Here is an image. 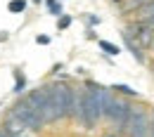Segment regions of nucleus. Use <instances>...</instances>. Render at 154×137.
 <instances>
[{"mask_svg": "<svg viewBox=\"0 0 154 137\" xmlns=\"http://www.w3.org/2000/svg\"><path fill=\"white\" fill-rule=\"evenodd\" d=\"M50 97H52V109H55V118L64 121V118H74L76 111V88L69 85L66 80H57L50 85Z\"/></svg>", "mask_w": 154, "mask_h": 137, "instance_id": "obj_1", "label": "nucleus"}, {"mask_svg": "<svg viewBox=\"0 0 154 137\" xmlns=\"http://www.w3.org/2000/svg\"><path fill=\"white\" fill-rule=\"evenodd\" d=\"M26 102H29L31 109L43 118V123H57L55 109H52V97H50V85H40V88L29 90Z\"/></svg>", "mask_w": 154, "mask_h": 137, "instance_id": "obj_2", "label": "nucleus"}, {"mask_svg": "<svg viewBox=\"0 0 154 137\" xmlns=\"http://www.w3.org/2000/svg\"><path fill=\"white\" fill-rule=\"evenodd\" d=\"M10 118L12 121H17L24 130H31V133H40L43 128H45V123H43V118L31 109V104L26 102V99H19L14 106H12V111H10Z\"/></svg>", "mask_w": 154, "mask_h": 137, "instance_id": "obj_3", "label": "nucleus"}, {"mask_svg": "<svg viewBox=\"0 0 154 137\" xmlns=\"http://www.w3.org/2000/svg\"><path fill=\"white\" fill-rule=\"evenodd\" d=\"M128 137H152V114L145 106H133L131 118L126 123Z\"/></svg>", "mask_w": 154, "mask_h": 137, "instance_id": "obj_4", "label": "nucleus"}, {"mask_svg": "<svg viewBox=\"0 0 154 137\" xmlns=\"http://www.w3.org/2000/svg\"><path fill=\"white\" fill-rule=\"evenodd\" d=\"M131 111H133V104L131 102H126L123 97H116L109 102V106L104 109V114L102 118H107L109 123H114L119 130H126V123H128V118H131Z\"/></svg>", "mask_w": 154, "mask_h": 137, "instance_id": "obj_5", "label": "nucleus"}, {"mask_svg": "<svg viewBox=\"0 0 154 137\" xmlns=\"http://www.w3.org/2000/svg\"><path fill=\"white\" fill-rule=\"evenodd\" d=\"M154 19V2H147L142 7H137L133 14H128V24H147Z\"/></svg>", "mask_w": 154, "mask_h": 137, "instance_id": "obj_6", "label": "nucleus"}, {"mask_svg": "<svg viewBox=\"0 0 154 137\" xmlns=\"http://www.w3.org/2000/svg\"><path fill=\"white\" fill-rule=\"evenodd\" d=\"M121 38H123V45H126V50H128V52L133 55V59L137 61V64H147L145 50H142V47H140V45H137V43H135V40L131 38V36H128L126 31H121Z\"/></svg>", "mask_w": 154, "mask_h": 137, "instance_id": "obj_7", "label": "nucleus"}, {"mask_svg": "<svg viewBox=\"0 0 154 137\" xmlns=\"http://www.w3.org/2000/svg\"><path fill=\"white\" fill-rule=\"evenodd\" d=\"M109 90L114 92L116 97H128V99H137L140 97V92L133 90L131 85H126V83H114V85H109Z\"/></svg>", "mask_w": 154, "mask_h": 137, "instance_id": "obj_8", "label": "nucleus"}, {"mask_svg": "<svg viewBox=\"0 0 154 137\" xmlns=\"http://www.w3.org/2000/svg\"><path fill=\"white\" fill-rule=\"evenodd\" d=\"M12 73H14V95H24V92H26V85H29L24 71H21V69H14Z\"/></svg>", "mask_w": 154, "mask_h": 137, "instance_id": "obj_9", "label": "nucleus"}, {"mask_svg": "<svg viewBox=\"0 0 154 137\" xmlns=\"http://www.w3.org/2000/svg\"><path fill=\"white\" fill-rule=\"evenodd\" d=\"M97 45H100V50H102L107 57H119V55H121V47L114 45V43H109V40H102V38H100V40H97Z\"/></svg>", "mask_w": 154, "mask_h": 137, "instance_id": "obj_10", "label": "nucleus"}, {"mask_svg": "<svg viewBox=\"0 0 154 137\" xmlns=\"http://www.w3.org/2000/svg\"><path fill=\"white\" fill-rule=\"evenodd\" d=\"M26 7H29V0H10L7 2V12H12V14H24Z\"/></svg>", "mask_w": 154, "mask_h": 137, "instance_id": "obj_11", "label": "nucleus"}, {"mask_svg": "<svg viewBox=\"0 0 154 137\" xmlns=\"http://www.w3.org/2000/svg\"><path fill=\"white\" fill-rule=\"evenodd\" d=\"M43 2H45L48 12H50L52 17H62V14H64V7H62V2H59V0H43Z\"/></svg>", "mask_w": 154, "mask_h": 137, "instance_id": "obj_12", "label": "nucleus"}, {"mask_svg": "<svg viewBox=\"0 0 154 137\" xmlns=\"http://www.w3.org/2000/svg\"><path fill=\"white\" fill-rule=\"evenodd\" d=\"M71 24H74V17H71V14H62V17H57V31H66Z\"/></svg>", "mask_w": 154, "mask_h": 137, "instance_id": "obj_13", "label": "nucleus"}, {"mask_svg": "<svg viewBox=\"0 0 154 137\" xmlns=\"http://www.w3.org/2000/svg\"><path fill=\"white\" fill-rule=\"evenodd\" d=\"M83 21H85V28H95L97 24L102 21V17H97L93 12H88V14H83Z\"/></svg>", "mask_w": 154, "mask_h": 137, "instance_id": "obj_14", "label": "nucleus"}, {"mask_svg": "<svg viewBox=\"0 0 154 137\" xmlns=\"http://www.w3.org/2000/svg\"><path fill=\"white\" fill-rule=\"evenodd\" d=\"M50 36H45V33H38V36H36V43H38V45H50Z\"/></svg>", "mask_w": 154, "mask_h": 137, "instance_id": "obj_15", "label": "nucleus"}, {"mask_svg": "<svg viewBox=\"0 0 154 137\" xmlns=\"http://www.w3.org/2000/svg\"><path fill=\"white\" fill-rule=\"evenodd\" d=\"M85 38H88V40H100V38H97V33H95V28H85Z\"/></svg>", "mask_w": 154, "mask_h": 137, "instance_id": "obj_16", "label": "nucleus"}, {"mask_svg": "<svg viewBox=\"0 0 154 137\" xmlns=\"http://www.w3.org/2000/svg\"><path fill=\"white\" fill-rule=\"evenodd\" d=\"M62 69H64V64H62V61H57V64L52 66V71H50V73H52V76H57V73L62 71Z\"/></svg>", "mask_w": 154, "mask_h": 137, "instance_id": "obj_17", "label": "nucleus"}, {"mask_svg": "<svg viewBox=\"0 0 154 137\" xmlns=\"http://www.w3.org/2000/svg\"><path fill=\"white\" fill-rule=\"evenodd\" d=\"M7 38H10V33H7V31H0V43H5Z\"/></svg>", "mask_w": 154, "mask_h": 137, "instance_id": "obj_18", "label": "nucleus"}, {"mask_svg": "<svg viewBox=\"0 0 154 137\" xmlns=\"http://www.w3.org/2000/svg\"><path fill=\"white\" fill-rule=\"evenodd\" d=\"M31 2H33V5H40V2H43V0H31Z\"/></svg>", "mask_w": 154, "mask_h": 137, "instance_id": "obj_19", "label": "nucleus"}, {"mask_svg": "<svg viewBox=\"0 0 154 137\" xmlns=\"http://www.w3.org/2000/svg\"><path fill=\"white\" fill-rule=\"evenodd\" d=\"M0 137H7V135H5V133H2V130H0Z\"/></svg>", "mask_w": 154, "mask_h": 137, "instance_id": "obj_20", "label": "nucleus"}, {"mask_svg": "<svg viewBox=\"0 0 154 137\" xmlns=\"http://www.w3.org/2000/svg\"><path fill=\"white\" fill-rule=\"evenodd\" d=\"M104 137H116V135H104Z\"/></svg>", "mask_w": 154, "mask_h": 137, "instance_id": "obj_21", "label": "nucleus"}, {"mask_svg": "<svg viewBox=\"0 0 154 137\" xmlns=\"http://www.w3.org/2000/svg\"><path fill=\"white\" fill-rule=\"evenodd\" d=\"M0 106H2V102H0Z\"/></svg>", "mask_w": 154, "mask_h": 137, "instance_id": "obj_22", "label": "nucleus"}, {"mask_svg": "<svg viewBox=\"0 0 154 137\" xmlns=\"http://www.w3.org/2000/svg\"><path fill=\"white\" fill-rule=\"evenodd\" d=\"M152 50H154V45H152Z\"/></svg>", "mask_w": 154, "mask_h": 137, "instance_id": "obj_23", "label": "nucleus"}, {"mask_svg": "<svg viewBox=\"0 0 154 137\" xmlns=\"http://www.w3.org/2000/svg\"><path fill=\"white\" fill-rule=\"evenodd\" d=\"M59 2H62V0H59Z\"/></svg>", "mask_w": 154, "mask_h": 137, "instance_id": "obj_24", "label": "nucleus"}]
</instances>
